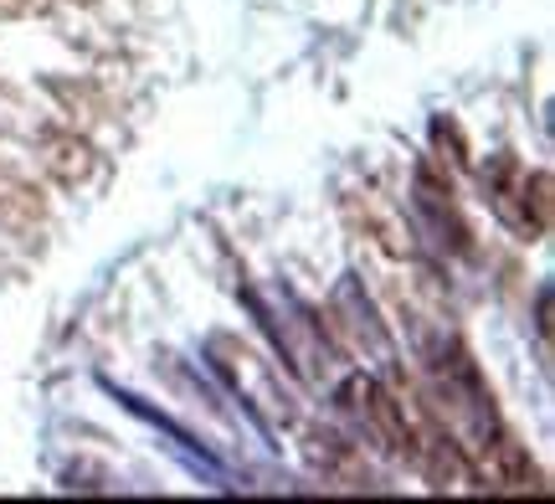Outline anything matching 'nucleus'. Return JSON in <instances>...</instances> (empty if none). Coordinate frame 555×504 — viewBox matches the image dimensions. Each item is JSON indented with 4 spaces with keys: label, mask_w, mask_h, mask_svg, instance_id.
<instances>
[]
</instances>
